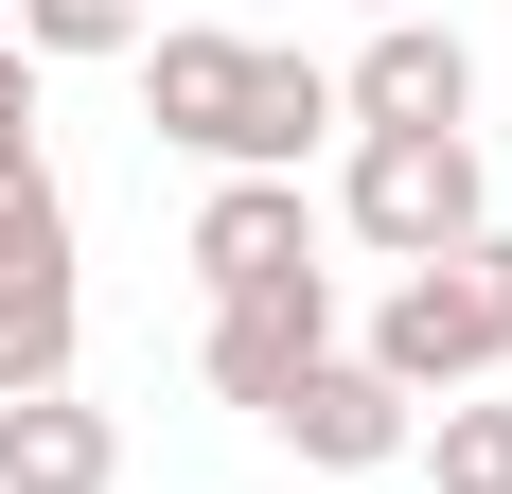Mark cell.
I'll return each mask as SVG.
<instances>
[{
    "mask_svg": "<svg viewBox=\"0 0 512 494\" xmlns=\"http://www.w3.org/2000/svg\"><path fill=\"white\" fill-rule=\"evenodd\" d=\"M336 124H354V142L477 124V36H460V18H371V53L336 71Z\"/></svg>",
    "mask_w": 512,
    "mask_h": 494,
    "instance_id": "5",
    "label": "cell"
},
{
    "mask_svg": "<svg viewBox=\"0 0 512 494\" xmlns=\"http://www.w3.org/2000/svg\"><path fill=\"white\" fill-rule=\"evenodd\" d=\"M371 18H424V0H371Z\"/></svg>",
    "mask_w": 512,
    "mask_h": 494,
    "instance_id": "14",
    "label": "cell"
},
{
    "mask_svg": "<svg viewBox=\"0 0 512 494\" xmlns=\"http://www.w3.org/2000/svg\"><path fill=\"white\" fill-rule=\"evenodd\" d=\"M318 353H336V265H318V283H265V300H212V406H283V371H318Z\"/></svg>",
    "mask_w": 512,
    "mask_h": 494,
    "instance_id": "7",
    "label": "cell"
},
{
    "mask_svg": "<svg viewBox=\"0 0 512 494\" xmlns=\"http://www.w3.org/2000/svg\"><path fill=\"white\" fill-rule=\"evenodd\" d=\"M142 124L212 177H301L336 142V71L283 36H230V18H177V36H142Z\"/></svg>",
    "mask_w": 512,
    "mask_h": 494,
    "instance_id": "1",
    "label": "cell"
},
{
    "mask_svg": "<svg viewBox=\"0 0 512 494\" xmlns=\"http://www.w3.org/2000/svg\"><path fill=\"white\" fill-rule=\"evenodd\" d=\"M106 477H124V424L106 406H71V389L0 406V494H106Z\"/></svg>",
    "mask_w": 512,
    "mask_h": 494,
    "instance_id": "8",
    "label": "cell"
},
{
    "mask_svg": "<svg viewBox=\"0 0 512 494\" xmlns=\"http://www.w3.org/2000/svg\"><path fill=\"white\" fill-rule=\"evenodd\" d=\"M0 283H71V195H53V159L0 177Z\"/></svg>",
    "mask_w": 512,
    "mask_h": 494,
    "instance_id": "12",
    "label": "cell"
},
{
    "mask_svg": "<svg viewBox=\"0 0 512 494\" xmlns=\"http://www.w3.org/2000/svg\"><path fill=\"white\" fill-rule=\"evenodd\" d=\"M407 424H424V406L389 389L354 336L318 353V371H283V406H265V442H301L318 477H407Z\"/></svg>",
    "mask_w": 512,
    "mask_h": 494,
    "instance_id": "4",
    "label": "cell"
},
{
    "mask_svg": "<svg viewBox=\"0 0 512 494\" xmlns=\"http://www.w3.org/2000/svg\"><path fill=\"white\" fill-rule=\"evenodd\" d=\"M407 477H424V494H512V406L460 389L442 424H407Z\"/></svg>",
    "mask_w": 512,
    "mask_h": 494,
    "instance_id": "10",
    "label": "cell"
},
{
    "mask_svg": "<svg viewBox=\"0 0 512 494\" xmlns=\"http://www.w3.org/2000/svg\"><path fill=\"white\" fill-rule=\"evenodd\" d=\"M336 230H354L371 265H442V247H477V230H495V159H477V124L354 142V159H336Z\"/></svg>",
    "mask_w": 512,
    "mask_h": 494,
    "instance_id": "3",
    "label": "cell"
},
{
    "mask_svg": "<svg viewBox=\"0 0 512 494\" xmlns=\"http://www.w3.org/2000/svg\"><path fill=\"white\" fill-rule=\"evenodd\" d=\"M0 36L36 53V71H89V53H142L159 18H142V0H0Z\"/></svg>",
    "mask_w": 512,
    "mask_h": 494,
    "instance_id": "11",
    "label": "cell"
},
{
    "mask_svg": "<svg viewBox=\"0 0 512 494\" xmlns=\"http://www.w3.org/2000/svg\"><path fill=\"white\" fill-rule=\"evenodd\" d=\"M71 336H89V300H71V283H0V406L71 389Z\"/></svg>",
    "mask_w": 512,
    "mask_h": 494,
    "instance_id": "9",
    "label": "cell"
},
{
    "mask_svg": "<svg viewBox=\"0 0 512 494\" xmlns=\"http://www.w3.org/2000/svg\"><path fill=\"white\" fill-rule=\"evenodd\" d=\"M0 177H36V53L0 36Z\"/></svg>",
    "mask_w": 512,
    "mask_h": 494,
    "instance_id": "13",
    "label": "cell"
},
{
    "mask_svg": "<svg viewBox=\"0 0 512 494\" xmlns=\"http://www.w3.org/2000/svg\"><path fill=\"white\" fill-rule=\"evenodd\" d=\"M371 371L407 406H460V389H495L512 371V230H477V247H442V265H389V300H371Z\"/></svg>",
    "mask_w": 512,
    "mask_h": 494,
    "instance_id": "2",
    "label": "cell"
},
{
    "mask_svg": "<svg viewBox=\"0 0 512 494\" xmlns=\"http://www.w3.org/2000/svg\"><path fill=\"white\" fill-rule=\"evenodd\" d=\"M177 265H195L212 300L318 283V212H301V177H212V195H195V230H177Z\"/></svg>",
    "mask_w": 512,
    "mask_h": 494,
    "instance_id": "6",
    "label": "cell"
}]
</instances>
